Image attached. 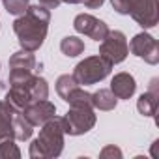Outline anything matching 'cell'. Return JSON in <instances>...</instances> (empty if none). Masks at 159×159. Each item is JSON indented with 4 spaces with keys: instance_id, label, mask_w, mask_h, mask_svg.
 <instances>
[{
    "instance_id": "1",
    "label": "cell",
    "mask_w": 159,
    "mask_h": 159,
    "mask_svg": "<svg viewBox=\"0 0 159 159\" xmlns=\"http://www.w3.org/2000/svg\"><path fill=\"white\" fill-rule=\"evenodd\" d=\"M49 21H51V10H47L41 4L28 6V10L13 21V32L19 39L21 49L32 52L38 51L47 38Z\"/></svg>"
},
{
    "instance_id": "2",
    "label": "cell",
    "mask_w": 159,
    "mask_h": 159,
    "mask_svg": "<svg viewBox=\"0 0 159 159\" xmlns=\"http://www.w3.org/2000/svg\"><path fill=\"white\" fill-rule=\"evenodd\" d=\"M64 127L60 118H51L41 125L39 137L32 140L28 155L32 159H52L58 157L64 150Z\"/></svg>"
},
{
    "instance_id": "3",
    "label": "cell",
    "mask_w": 159,
    "mask_h": 159,
    "mask_svg": "<svg viewBox=\"0 0 159 159\" xmlns=\"http://www.w3.org/2000/svg\"><path fill=\"white\" fill-rule=\"evenodd\" d=\"M111 69H112V64L103 56H88L75 66L73 77L79 84L88 86V84L101 83L105 77H109Z\"/></svg>"
},
{
    "instance_id": "4",
    "label": "cell",
    "mask_w": 159,
    "mask_h": 159,
    "mask_svg": "<svg viewBox=\"0 0 159 159\" xmlns=\"http://www.w3.org/2000/svg\"><path fill=\"white\" fill-rule=\"evenodd\" d=\"M60 120H62L64 133L71 137L84 135L96 125V114L94 109L90 107H71Z\"/></svg>"
},
{
    "instance_id": "5",
    "label": "cell",
    "mask_w": 159,
    "mask_h": 159,
    "mask_svg": "<svg viewBox=\"0 0 159 159\" xmlns=\"http://www.w3.org/2000/svg\"><path fill=\"white\" fill-rule=\"evenodd\" d=\"M127 52H129L127 39L120 30H109L105 39L99 41V56L109 60L112 66L124 62L127 58Z\"/></svg>"
},
{
    "instance_id": "6",
    "label": "cell",
    "mask_w": 159,
    "mask_h": 159,
    "mask_svg": "<svg viewBox=\"0 0 159 159\" xmlns=\"http://www.w3.org/2000/svg\"><path fill=\"white\" fill-rule=\"evenodd\" d=\"M129 15L142 28H153L159 21L157 0H129Z\"/></svg>"
},
{
    "instance_id": "7",
    "label": "cell",
    "mask_w": 159,
    "mask_h": 159,
    "mask_svg": "<svg viewBox=\"0 0 159 159\" xmlns=\"http://www.w3.org/2000/svg\"><path fill=\"white\" fill-rule=\"evenodd\" d=\"M131 52L139 58H142L146 64L155 66L159 62V43L153 36L140 32L131 39Z\"/></svg>"
},
{
    "instance_id": "8",
    "label": "cell",
    "mask_w": 159,
    "mask_h": 159,
    "mask_svg": "<svg viewBox=\"0 0 159 159\" xmlns=\"http://www.w3.org/2000/svg\"><path fill=\"white\" fill-rule=\"evenodd\" d=\"M73 28L79 32V34H83V36H88V38H92L94 41H101V39H105V36L109 34V26L101 21V19H98V17H94V15H90V13H81V15H77L75 17V21H73Z\"/></svg>"
},
{
    "instance_id": "9",
    "label": "cell",
    "mask_w": 159,
    "mask_h": 159,
    "mask_svg": "<svg viewBox=\"0 0 159 159\" xmlns=\"http://www.w3.org/2000/svg\"><path fill=\"white\" fill-rule=\"evenodd\" d=\"M34 127L36 125H43L45 122H49L51 118H54L56 114V107L47 101V99H41V101H32L23 112H21Z\"/></svg>"
},
{
    "instance_id": "10",
    "label": "cell",
    "mask_w": 159,
    "mask_h": 159,
    "mask_svg": "<svg viewBox=\"0 0 159 159\" xmlns=\"http://www.w3.org/2000/svg\"><path fill=\"white\" fill-rule=\"evenodd\" d=\"M137 90V83H135V77L131 73H118L112 77L111 81V92L118 98V99H129Z\"/></svg>"
},
{
    "instance_id": "11",
    "label": "cell",
    "mask_w": 159,
    "mask_h": 159,
    "mask_svg": "<svg viewBox=\"0 0 159 159\" xmlns=\"http://www.w3.org/2000/svg\"><path fill=\"white\" fill-rule=\"evenodd\" d=\"M159 105V92H157V79H152L148 92H144L137 99V109L142 116H155Z\"/></svg>"
},
{
    "instance_id": "12",
    "label": "cell",
    "mask_w": 159,
    "mask_h": 159,
    "mask_svg": "<svg viewBox=\"0 0 159 159\" xmlns=\"http://www.w3.org/2000/svg\"><path fill=\"white\" fill-rule=\"evenodd\" d=\"M4 101H6L13 111H17V112H23V111L32 103L30 94H28V90H26L25 84H21V86H11L10 92L6 94V99H4Z\"/></svg>"
},
{
    "instance_id": "13",
    "label": "cell",
    "mask_w": 159,
    "mask_h": 159,
    "mask_svg": "<svg viewBox=\"0 0 159 159\" xmlns=\"http://www.w3.org/2000/svg\"><path fill=\"white\" fill-rule=\"evenodd\" d=\"M13 109L6 103V101H0V140L4 139H13Z\"/></svg>"
},
{
    "instance_id": "14",
    "label": "cell",
    "mask_w": 159,
    "mask_h": 159,
    "mask_svg": "<svg viewBox=\"0 0 159 159\" xmlns=\"http://www.w3.org/2000/svg\"><path fill=\"white\" fill-rule=\"evenodd\" d=\"M11 127H13V139L15 140H28L34 133V125L21 114V112H13V122H11Z\"/></svg>"
},
{
    "instance_id": "15",
    "label": "cell",
    "mask_w": 159,
    "mask_h": 159,
    "mask_svg": "<svg viewBox=\"0 0 159 159\" xmlns=\"http://www.w3.org/2000/svg\"><path fill=\"white\" fill-rule=\"evenodd\" d=\"M25 86H26L32 101H41V99H47L49 98V84H47V81H45L43 77L32 75V79H30Z\"/></svg>"
},
{
    "instance_id": "16",
    "label": "cell",
    "mask_w": 159,
    "mask_h": 159,
    "mask_svg": "<svg viewBox=\"0 0 159 159\" xmlns=\"http://www.w3.org/2000/svg\"><path fill=\"white\" fill-rule=\"evenodd\" d=\"M116 101L118 98L107 88H99L98 92L92 94V107L99 111H112L116 107Z\"/></svg>"
},
{
    "instance_id": "17",
    "label": "cell",
    "mask_w": 159,
    "mask_h": 159,
    "mask_svg": "<svg viewBox=\"0 0 159 159\" xmlns=\"http://www.w3.org/2000/svg\"><path fill=\"white\" fill-rule=\"evenodd\" d=\"M36 64H38L36 56L32 54V51H26V49H21V51L13 52L11 58H10V67H23V69L34 71Z\"/></svg>"
},
{
    "instance_id": "18",
    "label": "cell",
    "mask_w": 159,
    "mask_h": 159,
    "mask_svg": "<svg viewBox=\"0 0 159 159\" xmlns=\"http://www.w3.org/2000/svg\"><path fill=\"white\" fill-rule=\"evenodd\" d=\"M64 101L69 103V107H90V109H94V107H92V94H88V92H86L84 88H81V86L73 88V90L66 96Z\"/></svg>"
},
{
    "instance_id": "19",
    "label": "cell",
    "mask_w": 159,
    "mask_h": 159,
    "mask_svg": "<svg viewBox=\"0 0 159 159\" xmlns=\"http://www.w3.org/2000/svg\"><path fill=\"white\" fill-rule=\"evenodd\" d=\"M60 51L69 56V58H75L79 54H83L84 52V41L81 38H77V36H67L60 41Z\"/></svg>"
},
{
    "instance_id": "20",
    "label": "cell",
    "mask_w": 159,
    "mask_h": 159,
    "mask_svg": "<svg viewBox=\"0 0 159 159\" xmlns=\"http://www.w3.org/2000/svg\"><path fill=\"white\" fill-rule=\"evenodd\" d=\"M77 86H81V84L75 81L73 75H60L58 81H56V92H58V96H60L62 99H66V96H67L73 88H77Z\"/></svg>"
},
{
    "instance_id": "21",
    "label": "cell",
    "mask_w": 159,
    "mask_h": 159,
    "mask_svg": "<svg viewBox=\"0 0 159 159\" xmlns=\"http://www.w3.org/2000/svg\"><path fill=\"white\" fill-rule=\"evenodd\" d=\"M21 150L15 144V139H4L0 140V159H19Z\"/></svg>"
},
{
    "instance_id": "22",
    "label": "cell",
    "mask_w": 159,
    "mask_h": 159,
    "mask_svg": "<svg viewBox=\"0 0 159 159\" xmlns=\"http://www.w3.org/2000/svg\"><path fill=\"white\" fill-rule=\"evenodd\" d=\"M32 79V71L30 69H23V67H11L10 71V84L11 86H21L26 84Z\"/></svg>"
},
{
    "instance_id": "23",
    "label": "cell",
    "mask_w": 159,
    "mask_h": 159,
    "mask_svg": "<svg viewBox=\"0 0 159 159\" xmlns=\"http://www.w3.org/2000/svg\"><path fill=\"white\" fill-rule=\"evenodd\" d=\"M2 2H4V10L10 15H17V17L23 15L30 6L28 0H2Z\"/></svg>"
},
{
    "instance_id": "24",
    "label": "cell",
    "mask_w": 159,
    "mask_h": 159,
    "mask_svg": "<svg viewBox=\"0 0 159 159\" xmlns=\"http://www.w3.org/2000/svg\"><path fill=\"white\" fill-rule=\"evenodd\" d=\"M112 10L120 15H129V0H111Z\"/></svg>"
},
{
    "instance_id": "25",
    "label": "cell",
    "mask_w": 159,
    "mask_h": 159,
    "mask_svg": "<svg viewBox=\"0 0 159 159\" xmlns=\"http://www.w3.org/2000/svg\"><path fill=\"white\" fill-rule=\"evenodd\" d=\"M99 155H101L103 159H109V157H116V159H120V157H122V150L116 148L114 144H111V146H105V148L101 150Z\"/></svg>"
},
{
    "instance_id": "26",
    "label": "cell",
    "mask_w": 159,
    "mask_h": 159,
    "mask_svg": "<svg viewBox=\"0 0 159 159\" xmlns=\"http://www.w3.org/2000/svg\"><path fill=\"white\" fill-rule=\"evenodd\" d=\"M60 2H62V0H39V4L45 6L47 10H56L60 6Z\"/></svg>"
},
{
    "instance_id": "27",
    "label": "cell",
    "mask_w": 159,
    "mask_h": 159,
    "mask_svg": "<svg viewBox=\"0 0 159 159\" xmlns=\"http://www.w3.org/2000/svg\"><path fill=\"white\" fill-rule=\"evenodd\" d=\"M103 2H105V0H83V4H84L86 8H90V10L101 8V6H103Z\"/></svg>"
},
{
    "instance_id": "28",
    "label": "cell",
    "mask_w": 159,
    "mask_h": 159,
    "mask_svg": "<svg viewBox=\"0 0 159 159\" xmlns=\"http://www.w3.org/2000/svg\"><path fill=\"white\" fill-rule=\"evenodd\" d=\"M62 2H66V4H81L83 0H62Z\"/></svg>"
}]
</instances>
